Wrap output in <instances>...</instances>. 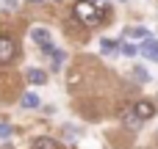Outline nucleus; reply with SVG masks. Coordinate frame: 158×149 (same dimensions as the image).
<instances>
[{
    "instance_id": "nucleus-9",
    "label": "nucleus",
    "mask_w": 158,
    "mask_h": 149,
    "mask_svg": "<svg viewBox=\"0 0 158 149\" xmlns=\"http://www.w3.org/2000/svg\"><path fill=\"white\" fill-rule=\"evenodd\" d=\"M22 105H25V108H39V97L28 91V94H22Z\"/></svg>"
},
{
    "instance_id": "nucleus-12",
    "label": "nucleus",
    "mask_w": 158,
    "mask_h": 149,
    "mask_svg": "<svg viewBox=\"0 0 158 149\" xmlns=\"http://www.w3.org/2000/svg\"><path fill=\"white\" fill-rule=\"evenodd\" d=\"M8 135H11V127H8V124L0 119V138H8Z\"/></svg>"
},
{
    "instance_id": "nucleus-13",
    "label": "nucleus",
    "mask_w": 158,
    "mask_h": 149,
    "mask_svg": "<svg viewBox=\"0 0 158 149\" xmlns=\"http://www.w3.org/2000/svg\"><path fill=\"white\" fill-rule=\"evenodd\" d=\"M122 53H125V55H136V47H133V44H122Z\"/></svg>"
},
{
    "instance_id": "nucleus-7",
    "label": "nucleus",
    "mask_w": 158,
    "mask_h": 149,
    "mask_svg": "<svg viewBox=\"0 0 158 149\" xmlns=\"http://www.w3.org/2000/svg\"><path fill=\"white\" fill-rule=\"evenodd\" d=\"M25 77H28L33 86H44V80H47V75H44L42 69H28V72H25Z\"/></svg>"
},
{
    "instance_id": "nucleus-5",
    "label": "nucleus",
    "mask_w": 158,
    "mask_h": 149,
    "mask_svg": "<svg viewBox=\"0 0 158 149\" xmlns=\"http://www.w3.org/2000/svg\"><path fill=\"white\" fill-rule=\"evenodd\" d=\"M142 55H147L150 61H158V41H156V39H144V44H142Z\"/></svg>"
},
{
    "instance_id": "nucleus-14",
    "label": "nucleus",
    "mask_w": 158,
    "mask_h": 149,
    "mask_svg": "<svg viewBox=\"0 0 158 149\" xmlns=\"http://www.w3.org/2000/svg\"><path fill=\"white\" fill-rule=\"evenodd\" d=\"M100 3H103V0H100Z\"/></svg>"
},
{
    "instance_id": "nucleus-4",
    "label": "nucleus",
    "mask_w": 158,
    "mask_h": 149,
    "mask_svg": "<svg viewBox=\"0 0 158 149\" xmlns=\"http://www.w3.org/2000/svg\"><path fill=\"white\" fill-rule=\"evenodd\" d=\"M133 113H136V119H139V122H147V119H153V116H156V105H153L150 100H139V102L133 105Z\"/></svg>"
},
{
    "instance_id": "nucleus-10",
    "label": "nucleus",
    "mask_w": 158,
    "mask_h": 149,
    "mask_svg": "<svg viewBox=\"0 0 158 149\" xmlns=\"http://www.w3.org/2000/svg\"><path fill=\"white\" fill-rule=\"evenodd\" d=\"M100 50H103V53H111V50H117V44L108 41V39H103V41H100Z\"/></svg>"
},
{
    "instance_id": "nucleus-11",
    "label": "nucleus",
    "mask_w": 158,
    "mask_h": 149,
    "mask_svg": "<svg viewBox=\"0 0 158 149\" xmlns=\"http://www.w3.org/2000/svg\"><path fill=\"white\" fill-rule=\"evenodd\" d=\"M133 75H136V80H142V83H144V80H150L147 69H142V66H136V72H133Z\"/></svg>"
},
{
    "instance_id": "nucleus-3",
    "label": "nucleus",
    "mask_w": 158,
    "mask_h": 149,
    "mask_svg": "<svg viewBox=\"0 0 158 149\" xmlns=\"http://www.w3.org/2000/svg\"><path fill=\"white\" fill-rule=\"evenodd\" d=\"M31 39H33L42 50H50V47H53V36H50V30H47V28H39V25H36V28H31Z\"/></svg>"
},
{
    "instance_id": "nucleus-6",
    "label": "nucleus",
    "mask_w": 158,
    "mask_h": 149,
    "mask_svg": "<svg viewBox=\"0 0 158 149\" xmlns=\"http://www.w3.org/2000/svg\"><path fill=\"white\" fill-rule=\"evenodd\" d=\"M31 149H61V144L56 141V138H47V135H42V138H36Z\"/></svg>"
},
{
    "instance_id": "nucleus-1",
    "label": "nucleus",
    "mask_w": 158,
    "mask_h": 149,
    "mask_svg": "<svg viewBox=\"0 0 158 149\" xmlns=\"http://www.w3.org/2000/svg\"><path fill=\"white\" fill-rule=\"evenodd\" d=\"M72 11H75V19H78V22H83L86 28H94V25L103 19V14L97 11V6H94V3H89V0H78Z\"/></svg>"
},
{
    "instance_id": "nucleus-8",
    "label": "nucleus",
    "mask_w": 158,
    "mask_h": 149,
    "mask_svg": "<svg viewBox=\"0 0 158 149\" xmlns=\"http://www.w3.org/2000/svg\"><path fill=\"white\" fill-rule=\"evenodd\" d=\"M128 36L131 39H150V30L147 28H128Z\"/></svg>"
},
{
    "instance_id": "nucleus-2",
    "label": "nucleus",
    "mask_w": 158,
    "mask_h": 149,
    "mask_svg": "<svg viewBox=\"0 0 158 149\" xmlns=\"http://www.w3.org/2000/svg\"><path fill=\"white\" fill-rule=\"evenodd\" d=\"M14 58H17V41L11 36H3L0 33V66L11 64Z\"/></svg>"
}]
</instances>
